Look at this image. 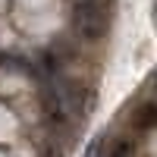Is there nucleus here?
<instances>
[{"mask_svg": "<svg viewBox=\"0 0 157 157\" xmlns=\"http://www.w3.org/2000/svg\"><path fill=\"white\" fill-rule=\"evenodd\" d=\"M151 126H154V104H138L135 113H132V129L135 132H151Z\"/></svg>", "mask_w": 157, "mask_h": 157, "instance_id": "f03ea898", "label": "nucleus"}, {"mask_svg": "<svg viewBox=\"0 0 157 157\" xmlns=\"http://www.w3.org/2000/svg\"><path fill=\"white\" fill-rule=\"evenodd\" d=\"M107 135H98V138H91V145L85 148V157H104L107 154Z\"/></svg>", "mask_w": 157, "mask_h": 157, "instance_id": "7ed1b4c3", "label": "nucleus"}, {"mask_svg": "<svg viewBox=\"0 0 157 157\" xmlns=\"http://www.w3.org/2000/svg\"><path fill=\"white\" fill-rule=\"evenodd\" d=\"M110 10L113 0H78L72 3L69 25L82 41H101L110 32Z\"/></svg>", "mask_w": 157, "mask_h": 157, "instance_id": "f257e3e1", "label": "nucleus"}]
</instances>
